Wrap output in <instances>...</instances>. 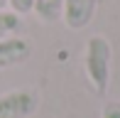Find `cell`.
I'll use <instances>...</instances> for the list:
<instances>
[{
    "label": "cell",
    "mask_w": 120,
    "mask_h": 118,
    "mask_svg": "<svg viewBox=\"0 0 120 118\" xmlns=\"http://www.w3.org/2000/svg\"><path fill=\"white\" fill-rule=\"evenodd\" d=\"M110 67H113V47L103 35H93L83 47V71L98 96L108 94L110 86Z\"/></svg>",
    "instance_id": "1"
},
{
    "label": "cell",
    "mask_w": 120,
    "mask_h": 118,
    "mask_svg": "<svg viewBox=\"0 0 120 118\" xmlns=\"http://www.w3.org/2000/svg\"><path fill=\"white\" fill-rule=\"evenodd\" d=\"M42 103V96L32 86H20L0 94V118H32Z\"/></svg>",
    "instance_id": "2"
},
{
    "label": "cell",
    "mask_w": 120,
    "mask_h": 118,
    "mask_svg": "<svg viewBox=\"0 0 120 118\" xmlns=\"http://www.w3.org/2000/svg\"><path fill=\"white\" fill-rule=\"evenodd\" d=\"M96 10H98V0H64L61 20L69 30L79 32V30H86L93 22Z\"/></svg>",
    "instance_id": "3"
},
{
    "label": "cell",
    "mask_w": 120,
    "mask_h": 118,
    "mask_svg": "<svg viewBox=\"0 0 120 118\" xmlns=\"http://www.w3.org/2000/svg\"><path fill=\"white\" fill-rule=\"evenodd\" d=\"M32 57V42L22 35L0 39V69H10Z\"/></svg>",
    "instance_id": "4"
},
{
    "label": "cell",
    "mask_w": 120,
    "mask_h": 118,
    "mask_svg": "<svg viewBox=\"0 0 120 118\" xmlns=\"http://www.w3.org/2000/svg\"><path fill=\"white\" fill-rule=\"evenodd\" d=\"M64 0H34L32 3V15L44 25H54L61 20Z\"/></svg>",
    "instance_id": "5"
},
{
    "label": "cell",
    "mask_w": 120,
    "mask_h": 118,
    "mask_svg": "<svg viewBox=\"0 0 120 118\" xmlns=\"http://www.w3.org/2000/svg\"><path fill=\"white\" fill-rule=\"evenodd\" d=\"M22 30H25V17H20L17 12H12L8 8L0 10V39L22 35Z\"/></svg>",
    "instance_id": "6"
},
{
    "label": "cell",
    "mask_w": 120,
    "mask_h": 118,
    "mask_svg": "<svg viewBox=\"0 0 120 118\" xmlns=\"http://www.w3.org/2000/svg\"><path fill=\"white\" fill-rule=\"evenodd\" d=\"M32 3H34V0H8V8L12 10V12H17L20 17H25V15L32 12Z\"/></svg>",
    "instance_id": "7"
},
{
    "label": "cell",
    "mask_w": 120,
    "mask_h": 118,
    "mask_svg": "<svg viewBox=\"0 0 120 118\" xmlns=\"http://www.w3.org/2000/svg\"><path fill=\"white\" fill-rule=\"evenodd\" d=\"M101 118H120V101H105L101 108Z\"/></svg>",
    "instance_id": "8"
},
{
    "label": "cell",
    "mask_w": 120,
    "mask_h": 118,
    "mask_svg": "<svg viewBox=\"0 0 120 118\" xmlns=\"http://www.w3.org/2000/svg\"><path fill=\"white\" fill-rule=\"evenodd\" d=\"M8 8V0H0V10H5Z\"/></svg>",
    "instance_id": "9"
}]
</instances>
